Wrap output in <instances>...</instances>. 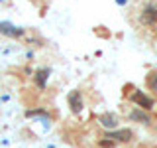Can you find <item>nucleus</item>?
I'll use <instances>...</instances> for the list:
<instances>
[{"label": "nucleus", "instance_id": "obj_1", "mask_svg": "<svg viewBox=\"0 0 157 148\" xmlns=\"http://www.w3.org/2000/svg\"><path fill=\"white\" fill-rule=\"evenodd\" d=\"M130 99L136 103V107H141L144 111H151V109H153V101H151V99L147 97L144 91H140V89H136V91L132 93Z\"/></svg>", "mask_w": 157, "mask_h": 148}, {"label": "nucleus", "instance_id": "obj_2", "mask_svg": "<svg viewBox=\"0 0 157 148\" xmlns=\"http://www.w3.org/2000/svg\"><path fill=\"white\" fill-rule=\"evenodd\" d=\"M141 24L144 26H153V24L157 22V6H153V4H147V6L144 8V12H141Z\"/></svg>", "mask_w": 157, "mask_h": 148}, {"label": "nucleus", "instance_id": "obj_3", "mask_svg": "<svg viewBox=\"0 0 157 148\" xmlns=\"http://www.w3.org/2000/svg\"><path fill=\"white\" fill-rule=\"evenodd\" d=\"M0 34L10 36V38H20V36H24V28H18L10 22H0Z\"/></svg>", "mask_w": 157, "mask_h": 148}, {"label": "nucleus", "instance_id": "obj_4", "mask_svg": "<svg viewBox=\"0 0 157 148\" xmlns=\"http://www.w3.org/2000/svg\"><path fill=\"white\" fill-rule=\"evenodd\" d=\"M69 105H71V111L75 113V115L82 111V97H81L78 91H73L71 95H69Z\"/></svg>", "mask_w": 157, "mask_h": 148}, {"label": "nucleus", "instance_id": "obj_5", "mask_svg": "<svg viewBox=\"0 0 157 148\" xmlns=\"http://www.w3.org/2000/svg\"><path fill=\"white\" fill-rule=\"evenodd\" d=\"M108 138H116V140H122V142H128L134 138V132L130 128H122V130H116V132H110Z\"/></svg>", "mask_w": 157, "mask_h": 148}, {"label": "nucleus", "instance_id": "obj_6", "mask_svg": "<svg viewBox=\"0 0 157 148\" xmlns=\"http://www.w3.org/2000/svg\"><path fill=\"white\" fill-rule=\"evenodd\" d=\"M47 75H49V69H37V71H36V85H37L39 89L45 87Z\"/></svg>", "mask_w": 157, "mask_h": 148}, {"label": "nucleus", "instance_id": "obj_7", "mask_svg": "<svg viewBox=\"0 0 157 148\" xmlns=\"http://www.w3.org/2000/svg\"><path fill=\"white\" fill-rule=\"evenodd\" d=\"M130 118H132V121H140V122H144V125H149V122H151L149 115H147V113H144V111H132Z\"/></svg>", "mask_w": 157, "mask_h": 148}, {"label": "nucleus", "instance_id": "obj_8", "mask_svg": "<svg viewBox=\"0 0 157 148\" xmlns=\"http://www.w3.org/2000/svg\"><path fill=\"white\" fill-rule=\"evenodd\" d=\"M100 125L106 126V128H114V126H118V118L114 115H102L100 117Z\"/></svg>", "mask_w": 157, "mask_h": 148}, {"label": "nucleus", "instance_id": "obj_9", "mask_svg": "<svg viewBox=\"0 0 157 148\" xmlns=\"http://www.w3.org/2000/svg\"><path fill=\"white\" fill-rule=\"evenodd\" d=\"M147 85H149L151 91L157 93V73H149V75H147Z\"/></svg>", "mask_w": 157, "mask_h": 148}, {"label": "nucleus", "instance_id": "obj_10", "mask_svg": "<svg viewBox=\"0 0 157 148\" xmlns=\"http://www.w3.org/2000/svg\"><path fill=\"white\" fill-rule=\"evenodd\" d=\"M36 115H43V117H47V113H45V111H41V109H37V111H28V113H26V117H36Z\"/></svg>", "mask_w": 157, "mask_h": 148}, {"label": "nucleus", "instance_id": "obj_11", "mask_svg": "<svg viewBox=\"0 0 157 148\" xmlns=\"http://www.w3.org/2000/svg\"><path fill=\"white\" fill-rule=\"evenodd\" d=\"M100 146H102V148H112V146H114V140H102Z\"/></svg>", "mask_w": 157, "mask_h": 148}, {"label": "nucleus", "instance_id": "obj_12", "mask_svg": "<svg viewBox=\"0 0 157 148\" xmlns=\"http://www.w3.org/2000/svg\"><path fill=\"white\" fill-rule=\"evenodd\" d=\"M116 2H118V4H126V0H116Z\"/></svg>", "mask_w": 157, "mask_h": 148}, {"label": "nucleus", "instance_id": "obj_13", "mask_svg": "<svg viewBox=\"0 0 157 148\" xmlns=\"http://www.w3.org/2000/svg\"><path fill=\"white\" fill-rule=\"evenodd\" d=\"M49 148H53V146H49Z\"/></svg>", "mask_w": 157, "mask_h": 148}]
</instances>
